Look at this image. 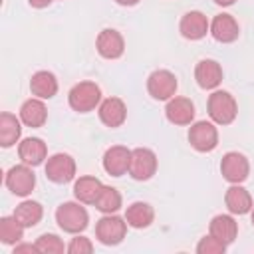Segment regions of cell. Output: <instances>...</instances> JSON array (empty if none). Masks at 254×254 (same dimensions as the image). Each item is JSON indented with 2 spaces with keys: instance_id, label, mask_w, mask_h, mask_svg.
Listing matches in <instances>:
<instances>
[{
  "instance_id": "obj_25",
  "label": "cell",
  "mask_w": 254,
  "mask_h": 254,
  "mask_svg": "<svg viewBox=\"0 0 254 254\" xmlns=\"http://www.w3.org/2000/svg\"><path fill=\"white\" fill-rule=\"evenodd\" d=\"M20 135H22L20 121L16 119V115L4 111V113L0 115V145H2L4 149H8V147H12V145L18 143Z\"/></svg>"
},
{
  "instance_id": "obj_31",
  "label": "cell",
  "mask_w": 254,
  "mask_h": 254,
  "mask_svg": "<svg viewBox=\"0 0 254 254\" xmlns=\"http://www.w3.org/2000/svg\"><path fill=\"white\" fill-rule=\"evenodd\" d=\"M67 252L69 254H91L93 252V244L89 238L85 236H75L71 238V242L67 244Z\"/></svg>"
},
{
  "instance_id": "obj_35",
  "label": "cell",
  "mask_w": 254,
  "mask_h": 254,
  "mask_svg": "<svg viewBox=\"0 0 254 254\" xmlns=\"http://www.w3.org/2000/svg\"><path fill=\"white\" fill-rule=\"evenodd\" d=\"M214 2H216L218 6H232L236 0H214Z\"/></svg>"
},
{
  "instance_id": "obj_20",
  "label": "cell",
  "mask_w": 254,
  "mask_h": 254,
  "mask_svg": "<svg viewBox=\"0 0 254 254\" xmlns=\"http://www.w3.org/2000/svg\"><path fill=\"white\" fill-rule=\"evenodd\" d=\"M224 202H226L228 212H232V214H246L252 210V196L240 185L228 187V190L224 194Z\"/></svg>"
},
{
  "instance_id": "obj_8",
  "label": "cell",
  "mask_w": 254,
  "mask_h": 254,
  "mask_svg": "<svg viewBox=\"0 0 254 254\" xmlns=\"http://www.w3.org/2000/svg\"><path fill=\"white\" fill-rule=\"evenodd\" d=\"M220 173L222 177L232 183V185H240L248 179L250 175V163L248 159L242 155V153H236V151H230L222 157L220 161Z\"/></svg>"
},
{
  "instance_id": "obj_28",
  "label": "cell",
  "mask_w": 254,
  "mask_h": 254,
  "mask_svg": "<svg viewBox=\"0 0 254 254\" xmlns=\"http://www.w3.org/2000/svg\"><path fill=\"white\" fill-rule=\"evenodd\" d=\"M24 236V226L16 220V216L0 218V242L2 244H18Z\"/></svg>"
},
{
  "instance_id": "obj_16",
  "label": "cell",
  "mask_w": 254,
  "mask_h": 254,
  "mask_svg": "<svg viewBox=\"0 0 254 254\" xmlns=\"http://www.w3.org/2000/svg\"><path fill=\"white\" fill-rule=\"evenodd\" d=\"M194 79L202 89H214L222 81V67L214 60H200L194 67Z\"/></svg>"
},
{
  "instance_id": "obj_30",
  "label": "cell",
  "mask_w": 254,
  "mask_h": 254,
  "mask_svg": "<svg viewBox=\"0 0 254 254\" xmlns=\"http://www.w3.org/2000/svg\"><path fill=\"white\" fill-rule=\"evenodd\" d=\"M224 250H226V244L222 240H218L216 236H212V234L200 238V242L196 244L198 254H222Z\"/></svg>"
},
{
  "instance_id": "obj_11",
  "label": "cell",
  "mask_w": 254,
  "mask_h": 254,
  "mask_svg": "<svg viewBox=\"0 0 254 254\" xmlns=\"http://www.w3.org/2000/svg\"><path fill=\"white\" fill-rule=\"evenodd\" d=\"M95 46H97V52L101 58L105 60H117L123 56L125 52V42H123V36L113 30V28H105L99 32L97 40H95Z\"/></svg>"
},
{
  "instance_id": "obj_3",
  "label": "cell",
  "mask_w": 254,
  "mask_h": 254,
  "mask_svg": "<svg viewBox=\"0 0 254 254\" xmlns=\"http://www.w3.org/2000/svg\"><path fill=\"white\" fill-rule=\"evenodd\" d=\"M238 105L236 99L222 89H216L208 95V115L218 125H230L236 119Z\"/></svg>"
},
{
  "instance_id": "obj_23",
  "label": "cell",
  "mask_w": 254,
  "mask_h": 254,
  "mask_svg": "<svg viewBox=\"0 0 254 254\" xmlns=\"http://www.w3.org/2000/svg\"><path fill=\"white\" fill-rule=\"evenodd\" d=\"M101 189H103V185H101V181H99L97 177L85 175V177H79V179L75 181V185H73V194H75V198H77L79 202H83V204H93Z\"/></svg>"
},
{
  "instance_id": "obj_7",
  "label": "cell",
  "mask_w": 254,
  "mask_h": 254,
  "mask_svg": "<svg viewBox=\"0 0 254 254\" xmlns=\"http://www.w3.org/2000/svg\"><path fill=\"white\" fill-rule=\"evenodd\" d=\"M189 143L200 153H208L218 145V131L210 121H196L189 129Z\"/></svg>"
},
{
  "instance_id": "obj_26",
  "label": "cell",
  "mask_w": 254,
  "mask_h": 254,
  "mask_svg": "<svg viewBox=\"0 0 254 254\" xmlns=\"http://www.w3.org/2000/svg\"><path fill=\"white\" fill-rule=\"evenodd\" d=\"M14 216H16V220H18L24 228H32V226H36V224L42 220L44 208H42V204L36 202V200H24V202H20V204L16 206Z\"/></svg>"
},
{
  "instance_id": "obj_36",
  "label": "cell",
  "mask_w": 254,
  "mask_h": 254,
  "mask_svg": "<svg viewBox=\"0 0 254 254\" xmlns=\"http://www.w3.org/2000/svg\"><path fill=\"white\" fill-rule=\"evenodd\" d=\"M252 224H254V206H252Z\"/></svg>"
},
{
  "instance_id": "obj_21",
  "label": "cell",
  "mask_w": 254,
  "mask_h": 254,
  "mask_svg": "<svg viewBox=\"0 0 254 254\" xmlns=\"http://www.w3.org/2000/svg\"><path fill=\"white\" fill-rule=\"evenodd\" d=\"M30 91L40 99H52L58 93V79L52 71H36L30 79Z\"/></svg>"
},
{
  "instance_id": "obj_2",
  "label": "cell",
  "mask_w": 254,
  "mask_h": 254,
  "mask_svg": "<svg viewBox=\"0 0 254 254\" xmlns=\"http://www.w3.org/2000/svg\"><path fill=\"white\" fill-rule=\"evenodd\" d=\"M67 101L73 111H79V113L93 111L101 101V89L93 81H79L69 89Z\"/></svg>"
},
{
  "instance_id": "obj_32",
  "label": "cell",
  "mask_w": 254,
  "mask_h": 254,
  "mask_svg": "<svg viewBox=\"0 0 254 254\" xmlns=\"http://www.w3.org/2000/svg\"><path fill=\"white\" fill-rule=\"evenodd\" d=\"M20 252H40L38 250V246L36 244H16V248H14V254H20Z\"/></svg>"
},
{
  "instance_id": "obj_17",
  "label": "cell",
  "mask_w": 254,
  "mask_h": 254,
  "mask_svg": "<svg viewBox=\"0 0 254 254\" xmlns=\"http://www.w3.org/2000/svg\"><path fill=\"white\" fill-rule=\"evenodd\" d=\"M18 155L22 159V163L30 165V167H38L46 161L48 157V147L42 139L38 137H28L18 145Z\"/></svg>"
},
{
  "instance_id": "obj_4",
  "label": "cell",
  "mask_w": 254,
  "mask_h": 254,
  "mask_svg": "<svg viewBox=\"0 0 254 254\" xmlns=\"http://www.w3.org/2000/svg\"><path fill=\"white\" fill-rule=\"evenodd\" d=\"M127 232V220L115 214H105L95 224V236L105 246H115L125 238Z\"/></svg>"
},
{
  "instance_id": "obj_14",
  "label": "cell",
  "mask_w": 254,
  "mask_h": 254,
  "mask_svg": "<svg viewBox=\"0 0 254 254\" xmlns=\"http://www.w3.org/2000/svg\"><path fill=\"white\" fill-rule=\"evenodd\" d=\"M165 115L175 125H190L194 119V105L189 97H171L167 101Z\"/></svg>"
},
{
  "instance_id": "obj_13",
  "label": "cell",
  "mask_w": 254,
  "mask_h": 254,
  "mask_svg": "<svg viewBox=\"0 0 254 254\" xmlns=\"http://www.w3.org/2000/svg\"><path fill=\"white\" fill-rule=\"evenodd\" d=\"M129 163H131V151L123 145H113L103 155V169L111 177L125 175L129 171Z\"/></svg>"
},
{
  "instance_id": "obj_6",
  "label": "cell",
  "mask_w": 254,
  "mask_h": 254,
  "mask_svg": "<svg viewBox=\"0 0 254 254\" xmlns=\"http://www.w3.org/2000/svg\"><path fill=\"white\" fill-rule=\"evenodd\" d=\"M157 171V155L147 147H137L131 151L129 175L135 181H149Z\"/></svg>"
},
{
  "instance_id": "obj_24",
  "label": "cell",
  "mask_w": 254,
  "mask_h": 254,
  "mask_svg": "<svg viewBox=\"0 0 254 254\" xmlns=\"http://www.w3.org/2000/svg\"><path fill=\"white\" fill-rule=\"evenodd\" d=\"M210 234L222 240L224 244H230L238 234V224L230 214H216L210 220Z\"/></svg>"
},
{
  "instance_id": "obj_34",
  "label": "cell",
  "mask_w": 254,
  "mask_h": 254,
  "mask_svg": "<svg viewBox=\"0 0 254 254\" xmlns=\"http://www.w3.org/2000/svg\"><path fill=\"white\" fill-rule=\"evenodd\" d=\"M117 4H121V6H135L139 0H115Z\"/></svg>"
},
{
  "instance_id": "obj_33",
  "label": "cell",
  "mask_w": 254,
  "mask_h": 254,
  "mask_svg": "<svg viewBox=\"0 0 254 254\" xmlns=\"http://www.w3.org/2000/svg\"><path fill=\"white\" fill-rule=\"evenodd\" d=\"M30 2V6H34V8H46V6H50L54 0H28Z\"/></svg>"
},
{
  "instance_id": "obj_10",
  "label": "cell",
  "mask_w": 254,
  "mask_h": 254,
  "mask_svg": "<svg viewBox=\"0 0 254 254\" xmlns=\"http://www.w3.org/2000/svg\"><path fill=\"white\" fill-rule=\"evenodd\" d=\"M46 177L56 185L69 183L75 177V161L65 153L52 155L46 163Z\"/></svg>"
},
{
  "instance_id": "obj_27",
  "label": "cell",
  "mask_w": 254,
  "mask_h": 254,
  "mask_svg": "<svg viewBox=\"0 0 254 254\" xmlns=\"http://www.w3.org/2000/svg\"><path fill=\"white\" fill-rule=\"evenodd\" d=\"M93 204L103 214H115L121 208V194H119L117 189L103 185V189L99 190V194H97V198H95Z\"/></svg>"
},
{
  "instance_id": "obj_9",
  "label": "cell",
  "mask_w": 254,
  "mask_h": 254,
  "mask_svg": "<svg viewBox=\"0 0 254 254\" xmlns=\"http://www.w3.org/2000/svg\"><path fill=\"white\" fill-rule=\"evenodd\" d=\"M6 187L16 196H28L36 187V175L30 169V165H14L6 173Z\"/></svg>"
},
{
  "instance_id": "obj_15",
  "label": "cell",
  "mask_w": 254,
  "mask_h": 254,
  "mask_svg": "<svg viewBox=\"0 0 254 254\" xmlns=\"http://www.w3.org/2000/svg\"><path fill=\"white\" fill-rule=\"evenodd\" d=\"M210 34H212V38L216 42L230 44V42H234L238 38L240 28H238V22L234 20V16H230V14H218L210 22Z\"/></svg>"
},
{
  "instance_id": "obj_29",
  "label": "cell",
  "mask_w": 254,
  "mask_h": 254,
  "mask_svg": "<svg viewBox=\"0 0 254 254\" xmlns=\"http://www.w3.org/2000/svg\"><path fill=\"white\" fill-rule=\"evenodd\" d=\"M36 246H38V250L44 252V254H62L64 250H67V248L64 246V242H62V238L56 236V234H42V236L36 240Z\"/></svg>"
},
{
  "instance_id": "obj_12",
  "label": "cell",
  "mask_w": 254,
  "mask_h": 254,
  "mask_svg": "<svg viewBox=\"0 0 254 254\" xmlns=\"http://www.w3.org/2000/svg\"><path fill=\"white\" fill-rule=\"evenodd\" d=\"M179 30H181L183 38H187V40H200L206 36V32H210V24L202 12L190 10L181 18Z\"/></svg>"
},
{
  "instance_id": "obj_22",
  "label": "cell",
  "mask_w": 254,
  "mask_h": 254,
  "mask_svg": "<svg viewBox=\"0 0 254 254\" xmlns=\"http://www.w3.org/2000/svg\"><path fill=\"white\" fill-rule=\"evenodd\" d=\"M153 218H155L153 206L147 202H141V200L129 204L125 210V220L131 228H147L153 222Z\"/></svg>"
},
{
  "instance_id": "obj_18",
  "label": "cell",
  "mask_w": 254,
  "mask_h": 254,
  "mask_svg": "<svg viewBox=\"0 0 254 254\" xmlns=\"http://www.w3.org/2000/svg\"><path fill=\"white\" fill-rule=\"evenodd\" d=\"M127 117V107L119 97H107L99 105V119L107 127H119L123 125Z\"/></svg>"
},
{
  "instance_id": "obj_1",
  "label": "cell",
  "mask_w": 254,
  "mask_h": 254,
  "mask_svg": "<svg viewBox=\"0 0 254 254\" xmlns=\"http://www.w3.org/2000/svg\"><path fill=\"white\" fill-rule=\"evenodd\" d=\"M56 222L64 232L79 234L89 224V214L79 202H64L56 210Z\"/></svg>"
},
{
  "instance_id": "obj_5",
  "label": "cell",
  "mask_w": 254,
  "mask_h": 254,
  "mask_svg": "<svg viewBox=\"0 0 254 254\" xmlns=\"http://www.w3.org/2000/svg\"><path fill=\"white\" fill-rule=\"evenodd\" d=\"M177 77L169 69H157L147 79V91L157 101H169L177 91Z\"/></svg>"
},
{
  "instance_id": "obj_19",
  "label": "cell",
  "mask_w": 254,
  "mask_h": 254,
  "mask_svg": "<svg viewBox=\"0 0 254 254\" xmlns=\"http://www.w3.org/2000/svg\"><path fill=\"white\" fill-rule=\"evenodd\" d=\"M20 119L28 127H42L48 119V109L40 97L26 99L20 107Z\"/></svg>"
}]
</instances>
